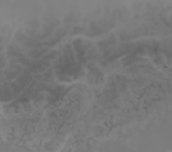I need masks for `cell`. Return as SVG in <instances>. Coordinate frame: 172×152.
I'll return each mask as SVG.
<instances>
[{
    "label": "cell",
    "mask_w": 172,
    "mask_h": 152,
    "mask_svg": "<svg viewBox=\"0 0 172 152\" xmlns=\"http://www.w3.org/2000/svg\"><path fill=\"white\" fill-rule=\"evenodd\" d=\"M46 51V49H34L29 51L28 55L33 58H37L41 57Z\"/></svg>",
    "instance_id": "6da1fadb"
},
{
    "label": "cell",
    "mask_w": 172,
    "mask_h": 152,
    "mask_svg": "<svg viewBox=\"0 0 172 152\" xmlns=\"http://www.w3.org/2000/svg\"><path fill=\"white\" fill-rule=\"evenodd\" d=\"M9 54L12 55L17 56L20 54V49L16 45H11L9 47Z\"/></svg>",
    "instance_id": "7a4b0ae2"
}]
</instances>
